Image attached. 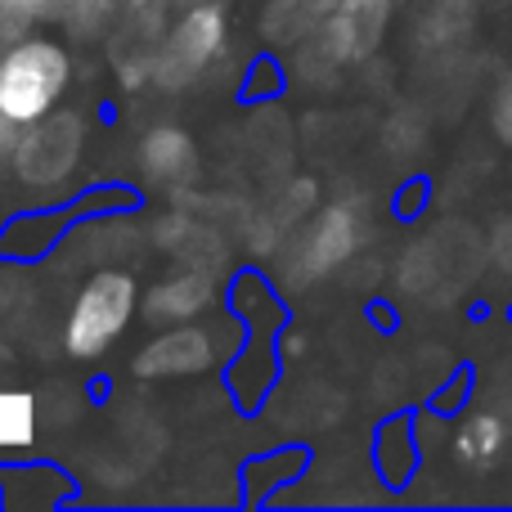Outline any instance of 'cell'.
Here are the masks:
<instances>
[{"instance_id":"277c9868","label":"cell","mask_w":512,"mask_h":512,"mask_svg":"<svg viewBox=\"0 0 512 512\" xmlns=\"http://www.w3.org/2000/svg\"><path fill=\"white\" fill-rule=\"evenodd\" d=\"M81 144H86V122H81V113H72V108H63V113H45V117H36L32 126H23L9 167L18 171L23 185L54 189L77 171Z\"/></svg>"},{"instance_id":"9c48e42d","label":"cell","mask_w":512,"mask_h":512,"mask_svg":"<svg viewBox=\"0 0 512 512\" xmlns=\"http://www.w3.org/2000/svg\"><path fill=\"white\" fill-rule=\"evenodd\" d=\"M337 0H265L261 36L270 45H301L328 23Z\"/></svg>"},{"instance_id":"30bf717a","label":"cell","mask_w":512,"mask_h":512,"mask_svg":"<svg viewBox=\"0 0 512 512\" xmlns=\"http://www.w3.org/2000/svg\"><path fill=\"white\" fill-rule=\"evenodd\" d=\"M499 450H504V423H499V418L477 414V418L463 423V432H459V454L463 459L486 463V459H495Z\"/></svg>"},{"instance_id":"ba28073f","label":"cell","mask_w":512,"mask_h":512,"mask_svg":"<svg viewBox=\"0 0 512 512\" xmlns=\"http://www.w3.org/2000/svg\"><path fill=\"white\" fill-rule=\"evenodd\" d=\"M140 167L153 185L176 189L198 171V149L185 131H176V126H158V131H149L144 144H140Z\"/></svg>"},{"instance_id":"6da1fadb","label":"cell","mask_w":512,"mask_h":512,"mask_svg":"<svg viewBox=\"0 0 512 512\" xmlns=\"http://www.w3.org/2000/svg\"><path fill=\"white\" fill-rule=\"evenodd\" d=\"M72 86V54L68 45L50 36H18L0 50V113L18 126H32L36 117L54 113Z\"/></svg>"},{"instance_id":"8992f818","label":"cell","mask_w":512,"mask_h":512,"mask_svg":"<svg viewBox=\"0 0 512 512\" xmlns=\"http://www.w3.org/2000/svg\"><path fill=\"white\" fill-rule=\"evenodd\" d=\"M216 364V346L207 328L198 324H171L158 333L140 355H135V373L140 378H194Z\"/></svg>"},{"instance_id":"5b68a950","label":"cell","mask_w":512,"mask_h":512,"mask_svg":"<svg viewBox=\"0 0 512 512\" xmlns=\"http://www.w3.org/2000/svg\"><path fill=\"white\" fill-rule=\"evenodd\" d=\"M391 23V0H337L328 23L310 36L315 54L337 68V63H360L382 45Z\"/></svg>"},{"instance_id":"3957f363","label":"cell","mask_w":512,"mask_h":512,"mask_svg":"<svg viewBox=\"0 0 512 512\" xmlns=\"http://www.w3.org/2000/svg\"><path fill=\"white\" fill-rule=\"evenodd\" d=\"M225 45V9L216 0L185 9L180 23L162 36L158 54H153V81L167 90H185L212 68V59Z\"/></svg>"},{"instance_id":"8fae6325","label":"cell","mask_w":512,"mask_h":512,"mask_svg":"<svg viewBox=\"0 0 512 512\" xmlns=\"http://www.w3.org/2000/svg\"><path fill=\"white\" fill-rule=\"evenodd\" d=\"M50 14V0H0V45H14Z\"/></svg>"},{"instance_id":"7c38bea8","label":"cell","mask_w":512,"mask_h":512,"mask_svg":"<svg viewBox=\"0 0 512 512\" xmlns=\"http://www.w3.org/2000/svg\"><path fill=\"white\" fill-rule=\"evenodd\" d=\"M18 135H23V126H18L9 113H0V167H5V162H14Z\"/></svg>"},{"instance_id":"7a4b0ae2","label":"cell","mask_w":512,"mask_h":512,"mask_svg":"<svg viewBox=\"0 0 512 512\" xmlns=\"http://www.w3.org/2000/svg\"><path fill=\"white\" fill-rule=\"evenodd\" d=\"M140 310V288L126 270H99L81 283L63 319V351L72 360H99Z\"/></svg>"},{"instance_id":"52a82bcc","label":"cell","mask_w":512,"mask_h":512,"mask_svg":"<svg viewBox=\"0 0 512 512\" xmlns=\"http://www.w3.org/2000/svg\"><path fill=\"white\" fill-rule=\"evenodd\" d=\"M216 301V279L203 270H185V274H171L162 279L158 288L144 297V315L153 324L171 328V324H194L207 306Z\"/></svg>"},{"instance_id":"4fadbf2b","label":"cell","mask_w":512,"mask_h":512,"mask_svg":"<svg viewBox=\"0 0 512 512\" xmlns=\"http://www.w3.org/2000/svg\"><path fill=\"white\" fill-rule=\"evenodd\" d=\"M50 5H54V0H50Z\"/></svg>"}]
</instances>
